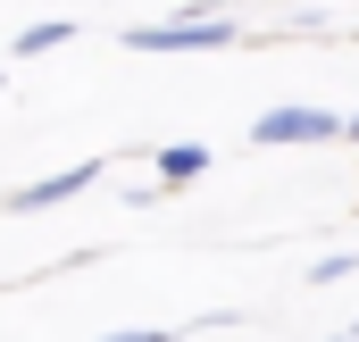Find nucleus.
Listing matches in <instances>:
<instances>
[{"label":"nucleus","mask_w":359,"mask_h":342,"mask_svg":"<svg viewBox=\"0 0 359 342\" xmlns=\"http://www.w3.org/2000/svg\"><path fill=\"white\" fill-rule=\"evenodd\" d=\"M243 25L226 8H176L159 25H126V50H226Z\"/></svg>","instance_id":"nucleus-1"},{"label":"nucleus","mask_w":359,"mask_h":342,"mask_svg":"<svg viewBox=\"0 0 359 342\" xmlns=\"http://www.w3.org/2000/svg\"><path fill=\"white\" fill-rule=\"evenodd\" d=\"M326 342H334V334H326Z\"/></svg>","instance_id":"nucleus-10"},{"label":"nucleus","mask_w":359,"mask_h":342,"mask_svg":"<svg viewBox=\"0 0 359 342\" xmlns=\"http://www.w3.org/2000/svg\"><path fill=\"white\" fill-rule=\"evenodd\" d=\"M92 184H100V159H76V167H59V175L17 184V192H8V209H17V217H34V209H59V200H76V192H92Z\"/></svg>","instance_id":"nucleus-3"},{"label":"nucleus","mask_w":359,"mask_h":342,"mask_svg":"<svg viewBox=\"0 0 359 342\" xmlns=\"http://www.w3.org/2000/svg\"><path fill=\"white\" fill-rule=\"evenodd\" d=\"M343 134V117L334 109H259V125H251V142L259 151H292V142H334Z\"/></svg>","instance_id":"nucleus-2"},{"label":"nucleus","mask_w":359,"mask_h":342,"mask_svg":"<svg viewBox=\"0 0 359 342\" xmlns=\"http://www.w3.org/2000/svg\"><path fill=\"white\" fill-rule=\"evenodd\" d=\"M351 342H359V326H351Z\"/></svg>","instance_id":"nucleus-9"},{"label":"nucleus","mask_w":359,"mask_h":342,"mask_svg":"<svg viewBox=\"0 0 359 342\" xmlns=\"http://www.w3.org/2000/svg\"><path fill=\"white\" fill-rule=\"evenodd\" d=\"M343 275H359V251H334V259L309 267V284H343Z\"/></svg>","instance_id":"nucleus-6"},{"label":"nucleus","mask_w":359,"mask_h":342,"mask_svg":"<svg viewBox=\"0 0 359 342\" xmlns=\"http://www.w3.org/2000/svg\"><path fill=\"white\" fill-rule=\"evenodd\" d=\"M100 342H176L168 326H126V334H100Z\"/></svg>","instance_id":"nucleus-7"},{"label":"nucleus","mask_w":359,"mask_h":342,"mask_svg":"<svg viewBox=\"0 0 359 342\" xmlns=\"http://www.w3.org/2000/svg\"><path fill=\"white\" fill-rule=\"evenodd\" d=\"M343 142H359V109H351V117H343Z\"/></svg>","instance_id":"nucleus-8"},{"label":"nucleus","mask_w":359,"mask_h":342,"mask_svg":"<svg viewBox=\"0 0 359 342\" xmlns=\"http://www.w3.org/2000/svg\"><path fill=\"white\" fill-rule=\"evenodd\" d=\"M59 42H76V17H42V25H25V34H17V59H42V50H59Z\"/></svg>","instance_id":"nucleus-5"},{"label":"nucleus","mask_w":359,"mask_h":342,"mask_svg":"<svg viewBox=\"0 0 359 342\" xmlns=\"http://www.w3.org/2000/svg\"><path fill=\"white\" fill-rule=\"evenodd\" d=\"M209 175V142H159V184H192Z\"/></svg>","instance_id":"nucleus-4"}]
</instances>
